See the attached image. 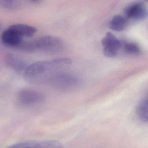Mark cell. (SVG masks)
Instances as JSON below:
<instances>
[{"mask_svg":"<svg viewBox=\"0 0 148 148\" xmlns=\"http://www.w3.org/2000/svg\"><path fill=\"white\" fill-rule=\"evenodd\" d=\"M1 40L4 46L17 49L23 39L8 27L3 32L1 36Z\"/></svg>","mask_w":148,"mask_h":148,"instance_id":"cell-9","label":"cell"},{"mask_svg":"<svg viewBox=\"0 0 148 148\" xmlns=\"http://www.w3.org/2000/svg\"><path fill=\"white\" fill-rule=\"evenodd\" d=\"M20 0H0V8L13 9L18 6Z\"/></svg>","mask_w":148,"mask_h":148,"instance_id":"cell-14","label":"cell"},{"mask_svg":"<svg viewBox=\"0 0 148 148\" xmlns=\"http://www.w3.org/2000/svg\"><path fill=\"white\" fill-rule=\"evenodd\" d=\"M81 84L78 76L72 73L59 71L51 76L46 84L58 90L68 91L77 88Z\"/></svg>","mask_w":148,"mask_h":148,"instance_id":"cell-2","label":"cell"},{"mask_svg":"<svg viewBox=\"0 0 148 148\" xmlns=\"http://www.w3.org/2000/svg\"><path fill=\"white\" fill-rule=\"evenodd\" d=\"M4 60L5 64L8 67L18 73H23L29 66L26 61L14 54H7Z\"/></svg>","mask_w":148,"mask_h":148,"instance_id":"cell-7","label":"cell"},{"mask_svg":"<svg viewBox=\"0 0 148 148\" xmlns=\"http://www.w3.org/2000/svg\"><path fill=\"white\" fill-rule=\"evenodd\" d=\"M121 50H123L125 53L134 56L140 54L141 49L140 46L135 42L127 40H121Z\"/></svg>","mask_w":148,"mask_h":148,"instance_id":"cell-11","label":"cell"},{"mask_svg":"<svg viewBox=\"0 0 148 148\" xmlns=\"http://www.w3.org/2000/svg\"><path fill=\"white\" fill-rule=\"evenodd\" d=\"M101 44L103 52L106 56L114 58L117 56L121 50V41L111 32H108L103 38Z\"/></svg>","mask_w":148,"mask_h":148,"instance_id":"cell-5","label":"cell"},{"mask_svg":"<svg viewBox=\"0 0 148 148\" xmlns=\"http://www.w3.org/2000/svg\"><path fill=\"white\" fill-rule=\"evenodd\" d=\"M71 63L72 60L67 58L36 62L28 66L23 73V77L32 84H46L50 77L69 66Z\"/></svg>","mask_w":148,"mask_h":148,"instance_id":"cell-1","label":"cell"},{"mask_svg":"<svg viewBox=\"0 0 148 148\" xmlns=\"http://www.w3.org/2000/svg\"><path fill=\"white\" fill-rule=\"evenodd\" d=\"M9 27L23 39L32 37L37 31L35 27L23 23L13 24Z\"/></svg>","mask_w":148,"mask_h":148,"instance_id":"cell-10","label":"cell"},{"mask_svg":"<svg viewBox=\"0 0 148 148\" xmlns=\"http://www.w3.org/2000/svg\"><path fill=\"white\" fill-rule=\"evenodd\" d=\"M127 25V19L120 15H115L109 22V27L112 30L120 32L124 30Z\"/></svg>","mask_w":148,"mask_h":148,"instance_id":"cell-12","label":"cell"},{"mask_svg":"<svg viewBox=\"0 0 148 148\" xmlns=\"http://www.w3.org/2000/svg\"><path fill=\"white\" fill-rule=\"evenodd\" d=\"M1 25H0V29H1Z\"/></svg>","mask_w":148,"mask_h":148,"instance_id":"cell-16","label":"cell"},{"mask_svg":"<svg viewBox=\"0 0 148 148\" xmlns=\"http://www.w3.org/2000/svg\"><path fill=\"white\" fill-rule=\"evenodd\" d=\"M137 116L141 121L147 123L148 121V100L147 97L142 98L137 104L136 108Z\"/></svg>","mask_w":148,"mask_h":148,"instance_id":"cell-13","label":"cell"},{"mask_svg":"<svg viewBox=\"0 0 148 148\" xmlns=\"http://www.w3.org/2000/svg\"><path fill=\"white\" fill-rule=\"evenodd\" d=\"M33 52L41 51L48 53H57L62 51L64 44L58 37L52 36H44L31 40Z\"/></svg>","mask_w":148,"mask_h":148,"instance_id":"cell-3","label":"cell"},{"mask_svg":"<svg viewBox=\"0 0 148 148\" xmlns=\"http://www.w3.org/2000/svg\"><path fill=\"white\" fill-rule=\"evenodd\" d=\"M125 14L128 18L138 21L145 19L147 15V11L143 3H134L126 8Z\"/></svg>","mask_w":148,"mask_h":148,"instance_id":"cell-8","label":"cell"},{"mask_svg":"<svg viewBox=\"0 0 148 148\" xmlns=\"http://www.w3.org/2000/svg\"><path fill=\"white\" fill-rule=\"evenodd\" d=\"M31 1L33 2H38L40 0H30Z\"/></svg>","mask_w":148,"mask_h":148,"instance_id":"cell-15","label":"cell"},{"mask_svg":"<svg viewBox=\"0 0 148 148\" xmlns=\"http://www.w3.org/2000/svg\"><path fill=\"white\" fill-rule=\"evenodd\" d=\"M8 148H63L60 143L55 140H29L22 142Z\"/></svg>","mask_w":148,"mask_h":148,"instance_id":"cell-6","label":"cell"},{"mask_svg":"<svg viewBox=\"0 0 148 148\" xmlns=\"http://www.w3.org/2000/svg\"><path fill=\"white\" fill-rule=\"evenodd\" d=\"M17 101L23 107H30L41 103L44 99L42 93L29 88L21 89L17 95Z\"/></svg>","mask_w":148,"mask_h":148,"instance_id":"cell-4","label":"cell"}]
</instances>
